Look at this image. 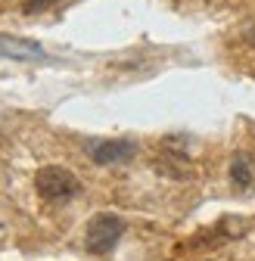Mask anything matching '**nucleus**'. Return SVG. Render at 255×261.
<instances>
[{
  "mask_svg": "<svg viewBox=\"0 0 255 261\" xmlns=\"http://www.w3.org/2000/svg\"><path fill=\"white\" fill-rule=\"evenodd\" d=\"M121 233H124V221L103 212V215H97V218L87 224V230H84V246H87V252H93V255H109V252L115 249V243L121 240Z\"/></svg>",
  "mask_w": 255,
  "mask_h": 261,
  "instance_id": "f257e3e1",
  "label": "nucleus"
},
{
  "mask_svg": "<svg viewBox=\"0 0 255 261\" xmlns=\"http://www.w3.org/2000/svg\"><path fill=\"white\" fill-rule=\"evenodd\" d=\"M87 152L97 165H124L137 155V143L134 140H90Z\"/></svg>",
  "mask_w": 255,
  "mask_h": 261,
  "instance_id": "7ed1b4c3",
  "label": "nucleus"
},
{
  "mask_svg": "<svg viewBox=\"0 0 255 261\" xmlns=\"http://www.w3.org/2000/svg\"><path fill=\"white\" fill-rule=\"evenodd\" d=\"M56 0H28L25 4V13H41V10H47V7H53Z\"/></svg>",
  "mask_w": 255,
  "mask_h": 261,
  "instance_id": "423d86ee",
  "label": "nucleus"
},
{
  "mask_svg": "<svg viewBox=\"0 0 255 261\" xmlns=\"http://www.w3.org/2000/svg\"><path fill=\"white\" fill-rule=\"evenodd\" d=\"M35 187H38V193L44 196V199H50V202L72 199V196L81 190L78 177H75L72 171H66V168H59V165H47V168H41L38 177H35Z\"/></svg>",
  "mask_w": 255,
  "mask_h": 261,
  "instance_id": "f03ea898",
  "label": "nucleus"
},
{
  "mask_svg": "<svg viewBox=\"0 0 255 261\" xmlns=\"http://www.w3.org/2000/svg\"><path fill=\"white\" fill-rule=\"evenodd\" d=\"M252 180H255L252 159H249L246 152L234 155V159H231V184H234V187H240V190H246V187H252Z\"/></svg>",
  "mask_w": 255,
  "mask_h": 261,
  "instance_id": "39448f33",
  "label": "nucleus"
},
{
  "mask_svg": "<svg viewBox=\"0 0 255 261\" xmlns=\"http://www.w3.org/2000/svg\"><path fill=\"white\" fill-rule=\"evenodd\" d=\"M0 56H7V59H44V47L38 41L0 35Z\"/></svg>",
  "mask_w": 255,
  "mask_h": 261,
  "instance_id": "20e7f679",
  "label": "nucleus"
}]
</instances>
